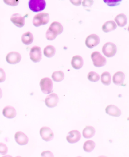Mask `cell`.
I'll return each mask as SVG.
<instances>
[{"label": "cell", "mask_w": 129, "mask_h": 157, "mask_svg": "<svg viewBox=\"0 0 129 157\" xmlns=\"http://www.w3.org/2000/svg\"><path fill=\"white\" fill-rule=\"evenodd\" d=\"M28 6L32 12H38L45 8L46 3L45 0H30L28 2Z\"/></svg>", "instance_id": "obj_1"}, {"label": "cell", "mask_w": 129, "mask_h": 157, "mask_svg": "<svg viewBox=\"0 0 129 157\" xmlns=\"http://www.w3.org/2000/svg\"><path fill=\"white\" fill-rule=\"evenodd\" d=\"M49 20V14L48 13H40V14H37L34 17L33 19V24L35 27L44 25L48 24Z\"/></svg>", "instance_id": "obj_2"}, {"label": "cell", "mask_w": 129, "mask_h": 157, "mask_svg": "<svg viewBox=\"0 0 129 157\" xmlns=\"http://www.w3.org/2000/svg\"><path fill=\"white\" fill-rule=\"evenodd\" d=\"M91 58L93 63L95 67H101L105 66L107 63V59L98 52H94L91 55Z\"/></svg>", "instance_id": "obj_3"}, {"label": "cell", "mask_w": 129, "mask_h": 157, "mask_svg": "<svg viewBox=\"0 0 129 157\" xmlns=\"http://www.w3.org/2000/svg\"><path fill=\"white\" fill-rule=\"evenodd\" d=\"M39 85L41 90L45 94H49L52 92L53 85L52 80L49 78H42L40 81Z\"/></svg>", "instance_id": "obj_4"}, {"label": "cell", "mask_w": 129, "mask_h": 157, "mask_svg": "<svg viewBox=\"0 0 129 157\" xmlns=\"http://www.w3.org/2000/svg\"><path fill=\"white\" fill-rule=\"evenodd\" d=\"M117 51L116 45L112 42H108L103 46V53L108 58H111L115 55Z\"/></svg>", "instance_id": "obj_5"}, {"label": "cell", "mask_w": 129, "mask_h": 157, "mask_svg": "<svg viewBox=\"0 0 129 157\" xmlns=\"http://www.w3.org/2000/svg\"><path fill=\"white\" fill-rule=\"evenodd\" d=\"M42 58L41 48L40 47L34 46L32 47L30 52V58L34 63L40 62Z\"/></svg>", "instance_id": "obj_6"}, {"label": "cell", "mask_w": 129, "mask_h": 157, "mask_svg": "<svg viewBox=\"0 0 129 157\" xmlns=\"http://www.w3.org/2000/svg\"><path fill=\"white\" fill-rule=\"evenodd\" d=\"M39 133L41 138L45 142L51 141L54 137V134L52 129L46 126L41 128Z\"/></svg>", "instance_id": "obj_7"}, {"label": "cell", "mask_w": 129, "mask_h": 157, "mask_svg": "<svg viewBox=\"0 0 129 157\" xmlns=\"http://www.w3.org/2000/svg\"><path fill=\"white\" fill-rule=\"evenodd\" d=\"M100 42V37L98 35L93 34L89 35L85 40V44L89 48H92L95 46L98 45Z\"/></svg>", "instance_id": "obj_8"}, {"label": "cell", "mask_w": 129, "mask_h": 157, "mask_svg": "<svg viewBox=\"0 0 129 157\" xmlns=\"http://www.w3.org/2000/svg\"><path fill=\"white\" fill-rule=\"evenodd\" d=\"M59 100L58 95L55 93H52L49 95L45 98V104L48 107L53 108L57 105Z\"/></svg>", "instance_id": "obj_9"}, {"label": "cell", "mask_w": 129, "mask_h": 157, "mask_svg": "<svg viewBox=\"0 0 129 157\" xmlns=\"http://www.w3.org/2000/svg\"><path fill=\"white\" fill-rule=\"evenodd\" d=\"M7 63L10 64H16L20 62L21 56L18 52H12L8 53L6 58Z\"/></svg>", "instance_id": "obj_10"}, {"label": "cell", "mask_w": 129, "mask_h": 157, "mask_svg": "<svg viewBox=\"0 0 129 157\" xmlns=\"http://www.w3.org/2000/svg\"><path fill=\"white\" fill-rule=\"evenodd\" d=\"M81 135L80 132L77 130H74L69 132L67 136V140L69 143H76L80 140Z\"/></svg>", "instance_id": "obj_11"}, {"label": "cell", "mask_w": 129, "mask_h": 157, "mask_svg": "<svg viewBox=\"0 0 129 157\" xmlns=\"http://www.w3.org/2000/svg\"><path fill=\"white\" fill-rule=\"evenodd\" d=\"M10 20L16 26L21 28L25 24V17L21 16L19 14H14L12 15Z\"/></svg>", "instance_id": "obj_12"}, {"label": "cell", "mask_w": 129, "mask_h": 157, "mask_svg": "<svg viewBox=\"0 0 129 157\" xmlns=\"http://www.w3.org/2000/svg\"><path fill=\"white\" fill-rule=\"evenodd\" d=\"M15 139L16 143L21 146L26 145L28 144L29 141L28 137L22 132H18L15 133Z\"/></svg>", "instance_id": "obj_13"}, {"label": "cell", "mask_w": 129, "mask_h": 157, "mask_svg": "<svg viewBox=\"0 0 129 157\" xmlns=\"http://www.w3.org/2000/svg\"><path fill=\"white\" fill-rule=\"evenodd\" d=\"M105 112L108 115L112 117H119L121 115V110L114 105L108 106L105 109Z\"/></svg>", "instance_id": "obj_14"}, {"label": "cell", "mask_w": 129, "mask_h": 157, "mask_svg": "<svg viewBox=\"0 0 129 157\" xmlns=\"http://www.w3.org/2000/svg\"><path fill=\"white\" fill-rule=\"evenodd\" d=\"M48 29H49L56 35H58L63 33V27L60 23L58 22H53L51 24Z\"/></svg>", "instance_id": "obj_15"}, {"label": "cell", "mask_w": 129, "mask_h": 157, "mask_svg": "<svg viewBox=\"0 0 129 157\" xmlns=\"http://www.w3.org/2000/svg\"><path fill=\"white\" fill-rule=\"evenodd\" d=\"M71 65L73 68L79 70L83 67V59L80 56H75L72 59Z\"/></svg>", "instance_id": "obj_16"}, {"label": "cell", "mask_w": 129, "mask_h": 157, "mask_svg": "<svg viewBox=\"0 0 129 157\" xmlns=\"http://www.w3.org/2000/svg\"><path fill=\"white\" fill-rule=\"evenodd\" d=\"M3 114L6 118L11 119L16 116V111L13 107L8 106L4 108L3 110Z\"/></svg>", "instance_id": "obj_17"}, {"label": "cell", "mask_w": 129, "mask_h": 157, "mask_svg": "<svg viewBox=\"0 0 129 157\" xmlns=\"http://www.w3.org/2000/svg\"><path fill=\"white\" fill-rule=\"evenodd\" d=\"M125 75L123 72H118L115 73L112 77V81L116 85H122L125 80Z\"/></svg>", "instance_id": "obj_18"}, {"label": "cell", "mask_w": 129, "mask_h": 157, "mask_svg": "<svg viewBox=\"0 0 129 157\" xmlns=\"http://www.w3.org/2000/svg\"><path fill=\"white\" fill-rule=\"evenodd\" d=\"M116 28V24L114 21H107L104 23L102 26V30L104 33H108L115 30Z\"/></svg>", "instance_id": "obj_19"}, {"label": "cell", "mask_w": 129, "mask_h": 157, "mask_svg": "<svg viewBox=\"0 0 129 157\" xmlns=\"http://www.w3.org/2000/svg\"><path fill=\"white\" fill-rule=\"evenodd\" d=\"M96 133V130L93 126H87L83 129L82 135L83 137L86 139H89L94 136Z\"/></svg>", "instance_id": "obj_20"}, {"label": "cell", "mask_w": 129, "mask_h": 157, "mask_svg": "<svg viewBox=\"0 0 129 157\" xmlns=\"http://www.w3.org/2000/svg\"><path fill=\"white\" fill-rule=\"evenodd\" d=\"M33 36L30 32H27L23 34L21 37L22 42L25 45H30L33 41Z\"/></svg>", "instance_id": "obj_21"}, {"label": "cell", "mask_w": 129, "mask_h": 157, "mask_svg": "<svg viewBox=\"0 0 129 157\" xmlns=\"http://www.w3.org/2000/svg\"><path fill=\"white\" fill-rule=\"evenodd\" d=\"M115 22L119 26L124 27L127 23V18L125 14H120L116 16L115 18Z\"/></svg>", "instance_id": "obj_22"}, {"label": "cell", "mask_w": 129, "mask_h": 157, "mask_svg": "<svg viewBox=\"0 0 129 157\" xmlns=\"http://www.w3.org/2000/svg\"><path fill=\"white\" fill-rule=\"evenodd\" d=\"M56 48L52 45H48L44 50V55L47 58H52L55 55Z\"/></svg>", "instance_id": "obj_23"}, {"label": "cell", "mask_w": 129, "mask_h": 157, "mask_svg": "<svg viewBox=\"0 0 129 157\" xmlns=\"http://www.w3.org/2000/svg\"><path fill=\"white\" fill-rule=\"evenodd\" d=\"M64 73L62 71H56L52 74V78L54 81L57 82L62 81L64 78Z\"/></svg>", "instance_id": "obj_24"}, {"label": "cell", "mask_w": 129, "mask_h": 157, "mask_svg": "<svg viewBox=\"0 0 129 157\" xmlns=\"http://www.w3.org/2000/svg\"><path fill=\"white\" fill-rule=\"evenodd\" d=\"M101 82L104 85H110L111 83V76L110 73L108 72H104L101 75Z\"/></svg>", "instance_id": "obj_25"}, {"label": "cell", "mask_w": 129, "mask_h": 157, "mask_svg": "<svg viewBox=\"0 0 129 157\" xmlns=\"http://www.w3.org/2000/svg\"><path fill=\"white\" fill-rule=\"evenodd\" d=\"M96 147V144L91 140H87L85 142L83 145V149L86 152H91L94 150Z\"/></svg>", "instance_id": "obj_26"}, {"label": "cell", "mask_w": 129, "mask_h": 157, "mask_svg": "<svg viewBox=\"0 0 129 157\" xmlns=\"http://www.w3.org/2000/svg\"><path fill=\"white\" fill-rule=\"evenodd\" d=\"M87 78L90 81L92 82H96L100 80V76L97 73L91 71L88 73V76H87Z\"/></svg>", "instance_id": "obj_27"}, {"label": "cell", "mask_w": 129, "mask_h": 157, "mask_svg": "<svg viewBox=\"0 0 129 157\" xmlns=\"http://www.w3.org/2000/svg\"><path fill=\"white\" fill-rule=\"evenodd\" d=\"M122 0H104V3L107 4L108 6L110 7H115V6H118L121 4L122 2Z\"/></svg>", "instance_id": "obj_28"}, {"label": "cell", "mask_w": 129, "mask_h": 157, "mask_svg": "<svg viewBox=\"0 0 129 157\" xmlns=\"http://www.w3.org/2000/svg\"><path fill=\"white\" fill-rule=\"evenodd\" d=\"M46 38L49 40H53L55 38H56L57 35H56L55 34L52 33V31H50L49 29H48L46 33Z\"/></svg>", "instance_id": "obj_29"}, {"label": "cell", "mask_w": 129, "mask_h": 157, "mask_svg": "<svg viewBox=\"0 0 129 157\" xmlns=\"http://www.w3.org/2000/svg\"><path fill=\"white\" fill-rule=\"evenodd\" d=\"M8 152V147L5 144L0 143V154L5 155Z\"/></svg>", "instance_id": "obj_30"}, {"label": "cell", "mask_w": 129, "mask_h": 157, "mask_svg": "<svg viewBox=\"0 0 129 157\" xmlns=\"http://www.w3.org/2000/svg\"><path fill=\"white\" fill-rule=\"evenodd\" d=\"M6 80V74L3 69L0 68V83H2Z\"/></svg>", "instance_id": "obj_31"}, {"label": "cell", "mask_w": 129, "mask_h": 157, "mask_svg": "<svg viewBox=\"0 0 129 157\" xmlns=\"http://www.w3.org/2000/svg\"><path fill=\"white\" fill-rule=\"evenodd\" d=\"M5 3L7 5H10L11 6H16L18 5L19 3V1H16V0H13V1H7V0H5Z\"/></svg>", "instance_id": "obj_32"}, {"label": "cell", "mask_w": 129, "mask_h": 157, "mask_svg": "<svg viewBox=\"0 0 129 157\" xmlns=\"http://www.w3.org/2000/svg\"><path fill=\"white\" fill-rule=\"evenodd\" d=\"M41 157H54L53 154L51 151H44L41 154Z\"/></svg>", "instance_id": "obj_33"}, {"label": "cell", "mask_w": 129, "mask_h": 157, "mask_svg": "<svg viewBox=\"0 0 129 157\" xmlns=\"http://www.w3.org/2000/svg\"><path fill=\"white\" fill-rule=\"evenodd\" d=\"M93 4V1H83L82 5L83 7H91Z\"/></svg>", "instance_id": "obj_34"}, {"label": "cell", "mask_w": 129, "mask_h": 157, "mask_svg": "<svg viewBox=\"0 0 129 157\" xmlns=\"http://www.w3.org/2000/svg\"><path fill=\"white\" fill-rule=\"evenodd\" d=\"M71 2L73 5H74L75 6H79L81 4V1H71Z\"/></svg>", "instance_id": "obj_35"}, {"label": "cell", "mask_w": 129, "mask_h": 157, "mask_svg": "<svg viewBox=\"0 0 129 157\" xmlns=\"http://www.w3.org/2000/svg\"><path fill=\"white\" fill-rule=\"evenodd\" d=\"M2 96H3V93H2L1 89L0 88V99L2 97Z\"/></svg>", "instance_id": "obj_36"}, {"label": "cell", "mask_w": 129, "mask_h": 157, "mask_svg": "<svg viewBox=\"0 0 129 157\" xmlns=\"http://www.w3.org/2000/svg\"><path fill=\"white\" fill-rule=\"evenodd\" d=\"M12 157L11 156H10V155H5V156H3V157Z\"/></svg>", "instance_id": "obj_37"}, {"label": "cell", "mask_w": 129, "mask_h": 157, "mask_svg": "<svg viewBox=\"0 0 129 157\" xmlns=\"http://www.w3.org/2000/svg\"><path fill=\"white\" fill-rule=\"evenodd\" d=\"M106 157V156H100V157Z\"/></svg>", "instance_id": "obj_38"}, {"label": "cell", "mask_w": 129, "mask_h": 157, "mask_svg": "<svg viewBox=\"0 0 129 157\" xmlns=\"http://www.w3.org/2000/svg\"><path fill=\"white\" fill-rule=\"evenodd\" d=\"M20 157V156H17V157Z\"/></svg>", "instance_id": "obj_39"}, {"label": "cell", "mask_w": 129, "mask_h": 157, "mask_svg": "<svg viewBox=\"0 0 129 157\" xmlns=\"http://www.w3.org/2000/svg\"><path fill=\"white\" fill-rule=\"evenodd\" d=\"M80 157V156H79V157Z\"/></svg>", "instance_id": "obj_40"}]
</instances>
